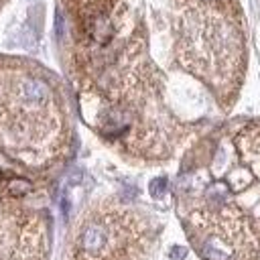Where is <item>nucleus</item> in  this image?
<instances>
[{"mask_svg": "<svg viewBox=\"0 0 260 260\" xmlns=\"http://www.w3.org/2000/svg\"><path fill=\"white\" fill-rule=\"evenodd\" d=\"M104 246H106V232H104V228L98 225V223H89V225L81 232V248H83L85 252L95 254V252H100Z\"/></svg>", "mask_w": 260, "mask_h": 260, "instance_id": "nucleus-1", "label": "nucleus"}, {"mask_svg": "<svg viewBox=\"0 0 260 260\" xmlns=\"http://www.w3.org/2000/svg\"><path fill=\"white\" fill-rule=\"evenodd\" d=\"M22 89H24L26 100H30V102H43V100H47V95H49L47 85H45L43 81H39V79H26Z\"/></svg>", "mask_w": 260, "mask_h": 260, "instance_id": "nucleus-2", "label": "nucleus"}, {"mask_svg": "<svg viewBox=\"0 0 260 260\" xmlns=\"http://www.w3.org/2000/svg\"><path fill=\"white\" fill-rule=\"evenodd\" d=\"M203 256H205L207 260H230L228 254H223L221 250L213 248L211 244H205V248H203Z\"/></svg>", "mask_w": 260, "mask_h": 260, "instance_id": "nucleus-3", "label": "nucleus"}, {"mask_svg": "<svg viewBox=\"0 0 260 260\" xmlns=\"http://www.w3.org/2000/svg\"><path fill=\"white\" fill-rule=\"evenodd\" d=\"M165 187H167V181H165V179H154V181L150 183V193H152L154 197H160V195L165 193Z\"/></svg>", "mask_w": 260, "mask_h": 260, "instance_id": "nucleus-4", "label": "nucleus"}]
</instances>
